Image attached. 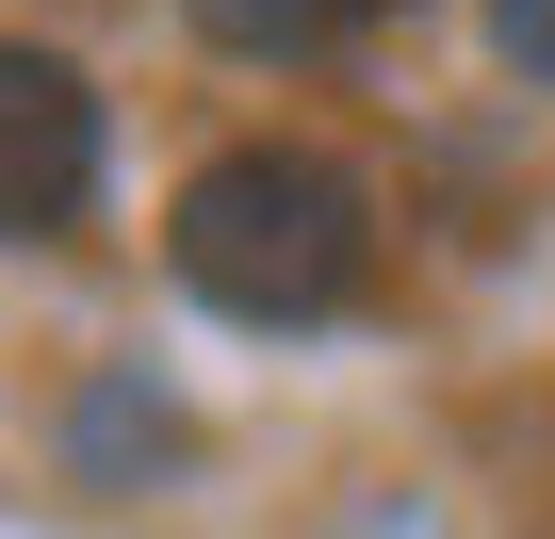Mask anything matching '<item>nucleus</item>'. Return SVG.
Returning a JSON list of instances; mask_svg holds the SVG:
<instances>
[{"mask_svg":"<svg viewBox=\"0 0 555 539\" xmlns=\"http://www.w3.org/2000/svg\"><path fill=\"white\" fill-rule=\"evenodd\" d=\"M164 261H180V295L229 311V328H327L360 311L376 279V196L327 164V147H212L164 213Z\"/></svg>","mask_w":555,"mask_h":539,"instance_id":"1","label":"nucleus"},{"mask_svg":"<svg viewBox=\"0 0 555 539\" xmlns=\"http://www.w3.org/2000/svg\"><path fill=\"white\" fill-rule=\"evenodd\" d=\"M99 164H115V115L66 50H0V245H50L99 213Z\"/></svg>","mask_w":555,"mask_h":539,"instance_id":"2","label":"nucleus"},{"mask_svg":"<svg viewBox=\"0 0 555 539\" xmlns=\"http://www.w3.org/2000/svg\"><path fill=\"white\" fill-rule=\"evenodd\" d=\"M180 17H196L229 66H311V50H344V34H360L344 0H180Z\"/></svg>","mask_w":555,"mask_h":539,"instance_id":"3","label":"nucleus"},{"mask_svg":"<svg viewBox=\"0 0 555 539\" xmlns=\"http://www.w3.org/2000/svg\"><path fill=\"white\" fill-rule=\"evenodd\" d=\"M490 50H506V66L555 99V0H490Z\"/></svg>","mask_w":555,"mask_h":539,"instance_id":"4","label":"nucleus"},{"mask_svg":"<svg viewBox=\"0 0 555 539\" xmlns=\"http://www.w3.org/2000/svg\"><path fill=\"white\" fill-rule=\"evenodd\" d=\"M344 17H409V0H344Z\"/></svg>","mask_w":555,"mask_h":539,"instance_id":"5","label":"nucleus"}]
</instances>
